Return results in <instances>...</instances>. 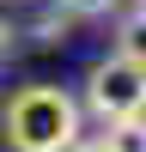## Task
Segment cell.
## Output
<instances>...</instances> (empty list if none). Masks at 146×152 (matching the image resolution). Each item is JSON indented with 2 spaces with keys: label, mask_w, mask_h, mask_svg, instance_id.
Segmentation results:
<instances>
[{
  "label": "cell",
  "mask_w": 146,
  "mask_h": 152,
  "mask_svg": "<svg viewBox=\"0 0 146 152\" xmlns=\"http://www.w3.org/2000/svg\"><path fill=\"white\" fill-rule=\"evenodd\" d=\"M104 140H110V152H146V110L140 116H122V122H104Z\"/></svg>",
  "instance_id": "cell-4"
},
{
  "label": "cell",
  "mask_w": 146,
  "mask_h": 152,
  "mask_svg": "<svg viewBox=\"0 0 146 152\" xmlns=\"http://www.w3.org/2000/svg\"><path fill=\"white\" fill-rule=\"evenodd\" d=\"M67 24H73V12H67V6H55L49 18H36V24H31V43H36V49H55V43H67Z\"/></svg>",
  "instance_id": "cell-5"
},
{
  "label": "cell",
  "mask_w": 146,
  "mask_h": 152,
  "mask_svg": "<svg viewBox=\"0 0 146 152\" xmlns=\"http://www.w3.org/2000/svg\"><path fill=\"white\" fill-rule=\"evenodd\" d=\"M55 6H67L73 18H110V12L122 6V0H55Z\"/></svg>",
  "instance_id": "cell-6"
},
{
  "label": "cell",
  "mask_w": 146,
  "mask_h": 152,
  "mask_svg": "<svg viewBox=\"0 0 146 152\" xmlns=\"http://www.w3.org/2000/svg\"><path fill=\"white\" fill-rule=\"evenodd\" d=\"M85 110H91L97 122L140 116L146 110V67L128 61L122 49H110L104 61H91V73H85Z\"/></svg>",
  "instance_id": "cell-2"
},
{
  "label": "cell",
  "mask_w": 146,
  "mask_h": 152,
  "mask_svg": "<svg viewBox=\"0 0 146 152\" xmlns=\"http://www.w3.org/2000/svg\"><path fill=\"white\" fill-rule=\"evenodd\" d=\"M6 55H12V24L0 18V61H6Z\"/></svg>",
  "instance_id": "cell-8"
},
{
  "label": "cell",
  "mask_w": 146,
  "mask_h": 152,
  "mask_svg": "<svg viewBox=\"0 0 146 152\" xmlns=\"http://www.w3.org/2000/svg\"><path fill=\"white\" fill-rule=\"evenodd\" d=\"M116 49H122L128 61H140V67H146V0H134V6L116 18Z\"/></svg>",
  "instance_id": "cell-3"
},
{
  "label": "cell",
  "mask_w": 146,
  "mask_h": 152,
  "mask_svg": "<svg viewBox=\"0 0 146 152\" xmlns=\"http://www.w3.org/2000/svg\"><path fill=\"white\" fill-rule=\"evenodd\" d=\"M0 134L12 152H67L79 140V104L61 85H24L0 110Z\"/></svg>",
  "instance_id": "cell-1"
},
{
  "label": "cell",
  "mask_w": 146,
  "mask_h": 152,
  "mask_svg": "<svg viewBox=\"0 0 146 152\" xmlns=\"http://www.w3.org/2000/svg\"><path fill=\"white\" fill-rule=\"evenodd\" d=\"M67 152H110V140H73Z\"/></svg>",
  "instance_id": "cell-7"
}]
</instances>
